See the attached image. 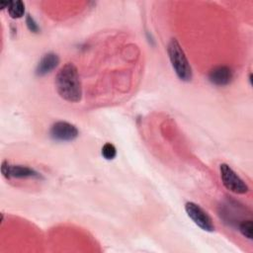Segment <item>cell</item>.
I'll use <instances>...</instances> for the list:
<instances>
[{"label": "cell", "mask_w": 253, "mask_h": 253, "mask_svg": "<svg viewBox=\"0 0 253 253\" xmlns=\"http://www.w3.org/2000/svg\"><path fill=\"white\" fill-rule=\"evenodd\" d=\"M55 87L59 96L67 102L76 103L82 98V87L77 67L68 62L56 74Z\"/></svg>", "instance_id": "1"}, {"label": "cell", "mask_w": 253, "mask_h": 253, "mask_svg": "<svg viewBox=\"0 0 253 253\" xmlns=\"http://www.w3.org/2000/svg\"><path fill=\"white\" fill-rule=\"evenodd\" d=\"M167 52L172 67L182 81H190L193 77L192 67L186 57V54L176 39H172L167 46Z\"/></svg>", "instance_id": "2"}, {"label": "cell", "mask_w": 253, "mask_h": 253, "mask_svg": "<svg viewBox=\"0 0 253 253\" xmlns=\"http://www.w3.org/2000/svg\"><path fill=\"white\" fill-rule=\"evenodd\" d=\"M219 171L221 182L228 191L235 194H245L248 192V186L227 164H220Z\"/></svg>", "instance_id": "3"}, {"label": "cell", "mask_w": 253, "mask_h": 253, "mask_svg": "<svg viewBox=\"0 0 253 253\" xmlns=\"http://www.w3.org/2000/svg\"><path fill=\"white\" fill-rule=\"evenodd\" d=\"M185 211H186L188 216L201 229H203L205 231H209V232H211L214 230V224H213L211 217L199 205H197L193 202H188L185 205Z\"/></svg>", "instance_id": "4"}, {"label": "cell", "mask_w": 253, "mask_h": 253, "mask_svg": "<svg viewBox=\"0 0 253 253\" xmlns=\"http://www.w3.org/2000/svg\"><path fill=\"white\" fill-rule=\"evenodd\" d=\"M49 134L56 141H71L78 136L79 132L74 125L59 121L51 126Z\"/></svg>", "instance_id": "5"}, {"label": "cell", "mask_w": 253, "mask_h": 253, "mask_svg": "<svg viewBox=\"0 0 253 253\" xmlns=\"http://www.w3.org/2000/svg\"><path fill=\"white\" fill-rule=\"evenodd\" d=\"M1 172L7 179L11 178H39L40 175L34 169L21 165H10L4 161L1 166Z\"/></svg>", "instance_id": "6"}, {"label": "cell", "mask_w": 253, "mask_h": 253, "mask_svg": "<svg viewBox=\"0 0 253 253\" xmlns=\"http://www.w3.org/2000/svg\"><path fill=\"white\" fill-rule=\"evenodd\" d=\"M233 77L231 68L225 65H218L213 67L209 73L210 81L217 86H224L230 83Z\"/></svg>", "instance_id": "7"}, {"label": "cell", "mask_w": 253, "mask_h": 253, "mask_svg": "<svg viewBox=\"0 0 253 253\" xmlns=\"http://www.w3.org/2000/svg\"><path fill=\"white\" fill-rule=\"evenodd\" d=\"M59 63V57L56 53L48 52L44 54L36 68V74L38 76H43L52 71Z\"/></svg>", "instance_id": "8"}, {"label": "cell", "mask_w": 253, "mask_h": 253, "mask_svg": "<svg viewBox=\"0 0 253 253\" xmlns=\"http://www.w3.org/2000/svg\"><path fill=\"white\" fill-rule=\"evenodd\" d=\"M8 13L13 19L21 18L25 13V5L22 1H9L8 6Z\"/></svg>", "instance_id": "9"}, {"label": "cell", "mask_w": 253, "mask_h": 253, "mask_svg": "<svg viewBox=\"0 0 253 253\" xmlns=\"http://www.w3.org/2000/svg\"><path fill=\"white\" fill-rule=\"evenodd\" d=\"M239 230L243 236H245L248 239H252L253 235V223L251 219H246L240 222L239 224Z\"/></svg>", "instance_id": "10"}, {"label": "cell", "mask_w": 253, "mask_h": 253, "mask_svg": "<svg viewBox=\"0 0 253 253\" xmlns=\"http://www.w3.org/2000/svg\"><path fill=\"white\" fill-rule=\"evenodd\" d=\"M116 154H117V150H116V147L110 143V142H107L104 144V146L102 147V155L104 158H106L107 160H112L116 157Z\"/></svg>", "instance_id": "11"}, {"label": "cell", "mask_w": 253, "mask_h": 253, "mask_svg": "<svg viewBox=\"0 0 253 253\" xmlns=\"http://www.w3.org/2000/svg\"><path fill=\"white\" fill-rule=\"evenodd\" d=\"M26 23H27V26H28L30 31H32L34 33H38L39 32V26L36 24V22L34 21V19L30 15L27 16Z\"/></svg>", "instance_id": "12"}]
</instances>
